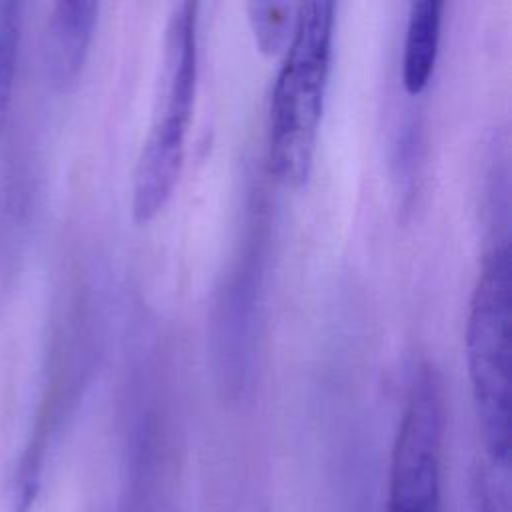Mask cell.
Returning <instances> with one entry per match:
<instances>
[{
    "label": "cell",
    "instance_id": "6da1fadb",
    "mask_svg": "<svg viewBox=\"0 0 512 512\" xmlns=\"http://www.w3.org/2000/svg\"><path fill=\"white\" fill-rule=\"evenodd\" d=\"M466 360L488 456V508L508 510L510 492V252L496 244L482 262L468 324Z\"/></svg>",
    "mask_w": 512,
    "mask_h": 512
},
{
    "label": "cell",
    "instance_id": "7a4b0ae2",
    "mask_svg": "<svg viewBox=\"0 0 512 512\" xmlns=\"http://www.w3.org/2000/svg\"><path fill=\"white\" fill-rule=\"evenodd\" d=\"M334 4L306 2L296 22L270 98L268 162L284 186H302L312 170L316 136L332 66Z\"/></svg>",
    "mask_w": 512,
    "mask_h": 512
},
{
    "label": "cell",
    "instance_id": "3957f363",
    "mask_svg": "<svg viewBox=\"0 0 512 512\" xmlns=\"http://www.w3.org/2000/svg\"><path fill=\"white\" fill-rule=\"evenodd\" d=\"M192 2L172 8L164 30L154 114L132 182V218L146 224L168 204L178 184L198 78V34Z\"/></svg>",
    "mask_w": 512,
    "mask_h": 512
},
{
    "label": "cell",
    "instance_id": "277c9868",
    "mask_svg": "<svg viewBox=\"0 0 512 512\" xmlns=\"http://www.w3.org/2000/svg\"><path fill=\"white\" fill-rule=\"evenodd\" d=\"M442 438V382L432 366H422L392 446L386 512H440Z\"/></svg>",
    "mask_w": 512,
    "mask_h": 512
},
{
    "label": "cell",
    "instance_id": "5b68a950",
    "mask_svg": "<svg viewBox=\"0 0 512 512\" xmlns=\"http://www.w3.org/2000/svg\"><path fill=\"white\" fill-rule=\"evenodd\" d=\"M96 18V2L66 0L52 6L44 34V64L46 76L54 88L68 90L78 80Z\"/></svg>",
    "mask_w": 512,
    "mask_h": 512
},
{
    "label": "cell",
    "instance_id": "8992f818",
    "mask_svg": "<svg viewBox=\"0 0 512 512\" xmlns=\"http://www.w3.org/2000/svg\"><path fill=\"white\" fill-rule=\"evenodd\" d=\"M442 8L438 0H418L410 4L404 54H402V84L412 96L428 86L440 46Z\"/></svg>",
    "mask_w": 512,
    "mask_h": 512
},
{
    "label": "cell",
    "instance_id": "52a82bcc",
    "mask_svg": "<svg viewBox=\"0 0 512 512\" xmlns=\"http://www.w3.org/2000/svg\"><path fill=\"white\" fill-rule=\"evenodd\" d=\"M296 8L288 2H252L248 4V20L254 40L264 54H276L290 40Z\"/></svg>",
    "mask_w": 512,
    "mask_h": 512
},
{
    "label": "cell",
    "instance_id": "ba28073f",
    "mask_svg": "<svg viewBox=\"0 0 512 512\" xmlns=\"http://www.w3.org/2000/svg\"><path fill=\"white\" fill-rule=\"evenodd\" d=\"M20 6L0 0V132L8 114L20 44Z\"/></svg>",
    "mask_w": 512,
    "mask_h": 512
}]
</instances>
